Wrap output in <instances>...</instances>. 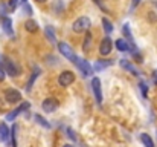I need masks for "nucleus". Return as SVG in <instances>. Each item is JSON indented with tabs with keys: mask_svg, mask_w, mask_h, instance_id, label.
<instances>
[{
	"mask_svg": "<svg viewBox=\"0 0 157 147\" xmlns=\"http://www.w3.org/2000/svg\"><path fill=\"white\" fill-rule=\"evenodd\" d=\"M0 66H2V69L5 71V74H8L9 77H18L20 74H21V67L14 61V60H11L9 57H0Z\"/></svg>",
	"mask_w": 157,
	"mask_h": 147,
	"instance_id": "obj_1",
	"label": "nucleus"
},
{
	"mask_svg": "<svg viewBox=\"0 0 157 147\" xmlns=\"http://www.w3.org/2000/svg\"><path fill=\"white\" fill-rule=\"evenodd\" d=\"M90 26H92L90 18H89V17H86V15H81V17H78V18L73 22L72 29H73V32H76V34H82V32L89 31V29H90Z\"/></svg>",
	"mask_w": 157,
	"mask_h": 147,
	"instance_id": "obj_2",
	"label": "nucleus"
},
{
	"mask_svg": "<svg viewBox=\"0 0 157 147\" xmlns=\"http://www.w3.org/2000/svg\"><path fill=\"white\" fill-rule=\"evenodd\" d=\"M75 64H76V67L79 69V72H81V75H82V77H90V75L93 74V67L90 66V63H89L87 60L76 57Z\"/></svg>",
	"mask_w": 157,
	"mask_h": 147,
	"instance_id": "obj_3",
	"label": "nucleus"
},
{
	"mask_svg": "<svg viewBox=\"0 0 157 147\" xmlns=\"http://www.w3.org/2000/svg\"><path fill=\"white\" fill-rule=\"evenodd\" d=\"M75 78L76 77H75V74L72 71H63L59 74V77H58V84L61 88H69L70 84L75 83Z\"/></svg>",
	"mask_w": 157,
	"mask_h": 147,
	"instance_id": "obj_4",
	"label": "nucleus"
},
{
	"mask_svg": "<svg viewBox=\"0 0 157 147\" xmlns=\"http://www.w3.org/2000/svg\"><path fill=\"white\" fill-rule=\"evenodd\" d=\"M92 92H93V97L96 100L98 104L102 103V86H101V80L98 77H93L92 78Z\"/></svg>",
	"mask_w": 157,
	"mask_h": 147,
	"instance_id": "obj_5",
	"label": "nucleus"
},
{
	"mask_svg": "<svg viewBox=\"0 0 157 147\" xmlns=\"http://www.w3.org/2000/svg\"><path fill=\"white\" fill-rule=\"evenodd\" d=\"M3 97H5V101H6V103H9V104H15V103L21 101V94H20L17 89H14V88L5 89Z\"/></svg>",
	"mask_w": 157,
	"mask_h": 147,
	"instance_id": "obj_6",
	"label": "nucleus"
},
{
	"mask_svg": "<svg viewBox=\"0 0 157 147\" xmlns=\"http://www.w3.org/2000/svg\"><path fill=\"white\" fill-rule=\"evenodd\" d=\"M58 106H59L58 100H55L53 97H48L41 101V109H43L46 113H52V112H55V110L58 109Z\"/></svg>",
	"mask_w": 157,
	"mask_h": 147,
	"instance_id": "obj_7",
	"label": "nucleus"
},
{
	"mask_svg": "<svg viewBox=\"0 0 157 147\" xmlns=\"http://www.w3.org/2000/svg\"><path fill=\"white\" fill-rule=\"evenodd\" d=\"M58 51H59V52H61V55H64L67 60H70L72 63H75V60H76V54L73 52V49L70 48L67 43L59 42V43H58Z\"/></svg>",
	"mask_w": 157,
	"mask_h": 147,
	"instance_id": "obj_8",
	"label": "nucleus"
},
{
	"mask_svg": "<svg viewBox=\"0 0 157 147\" xmlns=\"http://www.w3.org/2000/svg\"><path fill=\"white\" fill-rule=\"evenodd\" d=\"M29 107H31V103H28V101L21 103L18 107H15L12 112H9V113L6 115V120H8V121H14V120H15V118H17V116L21 113V112H26Z\"/></svg>",
	"mask_w": 157,
	"mask_h": 147,
	"instance_id": "obj_9",
	"label": "nucleus"
},
{
	"mask_svg": "<svg viewBox=\"0 0 157 147\" xmlns=\"http://www.w3.org/2000/svg\"><path fill=\"white\" fill-rule=\"evenodd\" d=\"M111 49H113V42H111V39L108 35H105L104 39L101 40V43H99V54L105 57V55H108L111 52Z\"/></svg>",
	"mask_w": 157,
	"mask_h": 147,
	"instance_id": "obj_10",
	"label": "nucleus"
},
{
	"mask_svg": "<svg viewBox=\"0 0 157 147\" xmlns=\"http://www.w3.org/2000/svg\"><path fill=\"white\" fill-rule=\"evenodd\" d=\"M119 64H121L125 71H128L130 74H133V75H136V77H137V75H140V74H139V71L134 67V64H133L131 61H128V60L122 58V60H119Z\"/></svg>",
	"mask_w": 157,
	"mask_h": 147,
	"instance_id": "obj_11",
	"label": "nucleus"
},
{
	"mask_svg": "<svg viewBox=\"0 0 157 147\" xmlns=\"http://www.w3.org/2000/svg\"><path fill=\"white\" fill-rule=\"evenodd\" d=\"M41 74V69L38 67V66H35L34 67V71H32V75H31V78L28 80V83H26V91L28 92H31L32 91V86H34V83H35V80L38 78V75Z\"/></svg>",
	"mask_w": 157,
	"mask_h": 147,
	"instance_id": "obj_12",
	"label": "nucleus"
},
{
	"mask_svg": "<svg viewBox=\"0 0 157 147\" xmlns=\"http://www.w3.org/2000/svg\"><path fill=\"white\" fill-rule=\"evenodd\" d=\"M2 28H3V31H5L9 37L14 35V31H12V20H11L9 17H3V18H2Z\"/></svg>",
	"mask_w": 157,
	"mask_h": 147,
	"instance_id": "obj_13",
	"label": "nucleus"
},
{
	"mask_svg": "<svg viewBox=\"0 0 157 147\" xmlns=\"http://www.w3.org/2000/svg\"><path fill=\"white\" fill-rule=\"evenodd\" d=\"M113 64V61H107V60H98V61H95V66H93V71L95 72H99V71H102L105 67H108V66H111Z\"/></svg>",
	"mask_w": 157,
	"mask_h": 147,
	"instance_id": "obj_14",
	"label": "nucleus"
},
{
	"mask_svg": "<svg viewBox=\"0 0 157 147\" xmlns=\"http://www.w3.org/2000/svg\"><path fill=\"white\" fill-rule=\"evenodd\" d=\"M0 141H9V129L5 123H0Z\"/></svg>",
	"mask_w": 157,
	"mask_h": 147,
	"instance_id": "obj_15",
	"label": "nucleus"
},
{
	"mask_svg": "<svg viewBox=\"0 0 157 147\" xmlns=\"http://www.w3.org/2000/svg\"><path fill=\"white\" fill-rule=\"evenodd\" d=\"M34 120H35V121H37V123H38L41 127H44V129H51V127H52V124H51V123H49V121H48L44 116H41L40 113H35V115H34Z\"/></svg>",
	"mask_w": 157,
	"mask_h": 147,
	"instance_id": "obj_16",
	"label": "nucleus"
},
{
	"mask_svg": "<svg viewBox=\"0 0 157 147\" xmlns=\"http://www.w3.org/2000/svg\"><path fill=\"white\" fill-rule=\"evenodd\" d=\"M140 141H142V144L144 147H156L154 146V141H153V138L148 135V133H140Z\"/></svg>",
	"mask_w": 157,
	"mask_h": 147,
	"instance_id": "obj_17",
	"label": "nucleus"
},
{
	"mask_svg": "<svg viewBox=\"0 0 157 147\" xmlns=\"http://www.w3.org/2000/svg\"><path fill=\"white\" fill-rule=\"evenodd\" d=\"M114 45H116L117 51H121V52H127V51L130 49V45H128V42H127V40H124V39H117Z\"/></svg>",
	"mask_w": 157,
	"mask_h": 147,
	"instance_id": "obj_18",
	"label": "nucleus"
},
{
	"mask_svg": "<svg viewBox=\"0 0 157 147\" xmlns=\"http://www.w3.org/2000/svg\"><path fill=\"white\" fill-rule=\"evenodd\" d=\"M25 29L28 31V32H37L38 31V25H37V22L35 20H26V23H25Z\"/></svg>",
	"mask_w": 157,
	"mask_h": 147,
	"instance_id": "obj_19",
	"label": "nucleus"
},
{
	"mask_svg": "<svg viewBox=\"0 0 157 147\" xmlns=\"http://www.w3.org/2000/svg\"><path fill=\"white\" fill-rule=\"evenodd\" d=\"M44 34H46V39L51 42V43H56V35H55V31H53L52 26H46V29H44Z\"/></svg>",
	"mask_w": 157,
	"mask_h": 147,
	"instance_id": "obj_20",
	"label": "nucleus"
},
{
	"mask_svg": "<svg viewBox=\"0 0 157 147\" xmlns=\"http://www.w3.org/2000/svg\"><path fill=\"white\" fill-rule=\"evenodd\" d=\"M17 129H18L17 124H14L11 132H9V140H11V146L12 147H17Z\"/></svg>",
	"mask_w": 157,
	"mask_h": 147,
	"instance_id": "obj_21",
	"label": "nucleus"
},
{
	"mask_svg": "<svg viewBox=\"0 0 157 147\" xmlns=\"http://www.w3.org/2000/svg\"><path fill=\"white\" fill-rule=\"evenodd\" d=\"M102 28H104V31L107 32V35L113 32V25H111V22H110L107 17H104V18H102Z\"/></svg>",
	"mask_w": 157,
	"mask_h": 147,
	"instance_id": "obj_22",
	"label": "nucleus"
},
{
	"mask_svg": "<svg viewBox=\"0 0 157 147\" xmlns=\"http://www.w3.org/2000/svg\"><path fill=\"white\" fill-rule=\"evenodd\" d=\"M122 34H124V37H125L127 40H130V42L133 43V34H131L128 25H124V28H122Z\"/></svg>",
	"mask_w": 157,
	"mask_h": 147,
	"instance_id": "obj_23",
	"label": "nucleus"
},
{
	"mask_svg": "<svg viewBox=\"0 0 157 147\" xmlns=\"http://www.w3.org/2000/svg\"><path fill=\"white\" fill-rule=\"evenodd\" d=\"M90 42H92V34L87 31V32H86V42H84V45H82L84 51H89V48H90Z\"/></svg>",
	"mask_w": 157,
	"mask_h": 147,
	"instance_id": "obj_24",
	"label": "nucleus"
},
{
	"mask_svg": "<svg viewBox=\"0 0 157 147\" xmlns=\"http://www.w3.org/2000/svg\"><path fill=\"white\" fill-rule=\"evenodd\" d=\"M139 88H140V92H142V95H144V98L148 97V86L144 83V81H140L139 83Z\"/></svg>",
	"mask_w": 157,
	"mask_h": 147,
	"instance_id": "obj_25",
	"label": "nucleus"
},
{
	"mask_svg": "<svg viewBox=\"0 0 157 147\" xmlns=\"http://www.w3.org/2000/svg\"><path fill=\"white\" fill-rule=\"evenodd\" d=\"M23 5V9H25V12L28 14V15H32V8H31V5L26 2V3H21Z\"/></svg>",
	"mask_w": 157,
	"mask_h": 147,
	"instance_id": "obj_26",
	"label": "nucleus"
},
{
	"mask_svg": "<svg viewBox=\"0 0 157 147\" xmlns=\"http://www.w3.org/2000/svg\"><path fill=\"white\" fill-rule=\"evenodd\" d=\"M66 133H67V137H69V138H72L73 141H76V135H75V132H73L70 127H67V129H66Z\"/></svg>",
	"mask_w": 157,
	"mask_h": 147,
	"instance_id": "obj_27",
	"label": "nucleus"
},
{
	"mask_svg": "<svg viewBox=\"0 0 157 147\" xmlns=\"http://www.w3.org/2000/svg\"><path fill=\"white\" fill-rule=\"evenodd\" d=\"M8 12V6L5 3H0V17H5Z\"/></svg>",
	"mask_w": 157,
	"mask_h": 147,
	"instance_id": "obj_28",
	"label": "nucleus"
},
{
	"mask_svg": "<svg viewBox=\"0 0 157 147\" xmlns=\"http://www.w3.org/2000/svg\"><path fill=\"white\" fill-rule=\"evenodd\" d=\"M17 5H18V0H9V5H8L9 11H14L17 8Z\"/></svg>",
	"mask_w": 157,
	"mask_h": 147,
	"instance_id": "obj_29",
	"label": "nucleus"
},
{
	"mask_svg": "<svg viewBox=\"0 0 157 147\" xmlns=\"http://www.w3.org/2000/svg\"><path fill=\"white\" fill-rule=\"evenodd\" d=\"M5 77H6V74H5V71L2 69V66H0V81H3V80H5Z\"/></svg>",
	"mask_w": 157,
	"mask_h": 147,
	"instance_id": "obj_30",
	"label": "nucleus"
},
{
	"mask_svg": "<svg viewBox=\"0 0 157 147\" xmlns=\"http://www.w3.org/2000/svg\"><path fill=\"white\" fill-rule=\"evenodd\" d=\"M139 2H140V0H133V5H131V9H134V8H136V6L139 5Z\"/></svg>",
	"mask_w": 157,
	"mask_h": 147,
	"instance_id": "obj_31",
	"label": "nucleus"
},
{
	"mask_svg": "<svg viewBox=\"0 0 157 147\" xmlns=\"http://www.w3.org/2000/svg\"><path fill=\"white\" fill-rule=\"evenodd\" d=\"M153 81L157 84V71H154V72H153Z\"/></svg>",
	"mask_w": 157,
	"mask_h": 147,
	"instance_id": "obj_32",
	"label": "nucleus"
},
{
	"mask_svg": "<svg viewBox=\"0 0 157 147\" xmlns=\"http://www.w3.org/2000/svg\"><path fill=\"white\" fill-rule=\"evenodd\" d=\"M63 147H73V146H72V144H64Z\"/></svg>",
	"mask_w": 157,
	"mask_h": 147,
	"instance_id": "obj_33",
	"label": "nucleus"
},
{
	"mask_svg": "<svg viewBox=\"0 0 157 147\" xmlns=\"http://www.w3.org/2000/svg\"><path fill=\"white\" fill-rule=\"evenodd\" d=\"M37 2H38V3H43V2H46V0H37Z\"/></svg>",
	"mask_w": 157,
	"mask_h": 147,
	"instance_id": "obj_34",
	"label": "nucleus"
},
{
	"mask_svg": "<svg viewBox=\"0 0 157 147\" xmlns=\"http://www.w3.org/2000/svg\"><path fill=\"white\" fill-rule=\"evenodd\" d=\"M26 2H28V0H21V3H26Z\"/></svg>",
	"mask_w": 157,
	"mask_h": 147,
	"instance_id": "obj_35",
	"label": "nucleus"
}]
</instances>
